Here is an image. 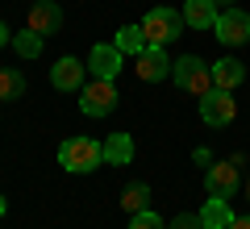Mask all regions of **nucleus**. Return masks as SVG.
Segmentation results:
<instances>
[{
  "instance_id": "dca6fc26",
  "label": "nucleus",
  "mask_w": 250,
  "mask_h": 229,
  "mask_svg": "<svg viewBox=\"0 0 250 229\" xmlns=\"http://www.w3.org/2000/svg\"><path fill=\"white\" fill-rule=\"evenodd\" d=\"M113 46H117L121 54H134V59H138V54L146 50V34H142V25H121V29H117V38H113Z\"/></svg>"
},
{
  "instance_id": "5701e85b",
  "label": "nucleus",
  "mask_w": 250,
  "mask_h": 229,
  "mask_svg": "<svg viewBox=\"0 0 250 229\" xmlns=\"http://www.w3.org/2000/svg\"><path fill=\"white\" fill-rule=\"evenodd\" d=\"M229 229H250V217H233V221H229Z\"/></svg>"
},
{
  "instance_id": "9b49d317",
  "label": "nucleus",
  "mask_w": 250,
  "mask_h": 229,
  "mask_svg": "<svg viewBox=\"0 0 250 229\" xmlns=\"http://www.w3.org/2000/svg\"><path fill=\"white\" fill-rule=\"evenodd\" d=\"M88 71L96 75V80H117V71H121V50H117V46H108V42L92 46V54H88Z\"/></svg>"
},
{
  "instance_id": "20e7f679",
  "label": "nucleus",
  "mask_w": 250,
  "mask_h": 229,
  "mask_svg": "<svg viewBox=\"0 0 250 229\" xmlns=\"http://www.w3.org/2000/svg\"><path fill=\"white\" fill-rule=\"evenodd\" d=\"M213 34H217V42H221V46H246L250 42V13L238 9V4L221 9V13H217Z\"/></svg>"
},
{
  "instance_id": "39448f33",
  "label": "nucleus",
  "mask_w": 250,
  "mask_h": 229,
  "mask_svg": "<svg viewBox=\"0 0 250 229\" xmlns=\"http://www.w3.org/2000/svg\"><path fill=\"white\" fill-rule=\"evenodd\" d=\"M117 88H113V80H92V83H83L80 88V108H83V117H108L117 108Z\"/></svg>"
},
{
  "instance_id": "f3484780",
  "label": "nucleus",
  "mask_w": 250,
  "mask_h": 229,
  "mask_svg": "<svg viewBox=\"0 0 250 229\" xmlns=\"http://www.w3.org/2000/svg\"><path fill=\"white\" fill-rule=\"evenodd\" d=\"M146 204H150V187L138 184V179H134V184H125V192H121V208L129 212V217H134V212H142Z\"/></svg>"
},
{
  "instance_id": "f257e3e1",
  "label": "nucleus",
  "mask_w": 250,
  "mask_h": 229,
  "mask_svg": "<svg viewBox=\"0 0 250 229\" xmlns=\"http://www.w3.org/2000/svg\"><path fill=\"white\" fill-rule=\"evenodd\" d=\"M59 167L71 171V175H88V171L104 167V142L92 138H67L59 146Z\"/></svg>"
},
{
  "instance_id": "f8f14e48",
  "label": "nucleus",
  "mask_w": 250,
  "mask_h": 229,
  "mask_svg": "<svg viewBox=\"0 0 250 229\" xmlns=\"http://www.w3.org/2000/svg\"><path fill=\"white\" fill-rule=\"evenodd\" d=\"M217 0H184V21L192 29H213L217 25Z\"/></svg>"
},
{
  "instance_id": "7ed1b4c3",
  "label": "nucleus",
  "mask_w": 250,
  "mask_h": 229,
  "mask_svg": "<svg viewBox=\"0 0 250 229\" xmlns=\"http://www.w3.org/2000/svg\"><path fill=\"white\" fill-rule=\"evenodd\" d=\"M188 21H184V13H175V9H150L142 17V34H146V46H167V42H175L179 38V29H184Z\"/></svg>"
},
{
  "instance_id": "6ab92c4d",
  "label": "nucleus",
  "mask_w": 250,
  "mask_h": 229,
  "mask_svg": "<svg viewBox=\"0 0 250 229\" xmlns=\"http://www.w3.org/2000/svg\"><path fill=\"white\" fill-rule=\"evenodd\" d=\"M25 92V75L13 67H0V100H17Z\"/></svg>"
},
{
  "instance_id": "a211bd4d",
  "label": "nucleus",
  "mask_w": 250,
  "mask_h": 229,
  "mask_svg": "<svg viewBox=\"0 0 250 229\" xmlns=\"http://www.w3.org/2000/svg\"><path fill=\"white\" fill-rule=\"evenodd\" d=\"M42 46H46V38L42 34H34V29H21V34H13V50L21 54V59H38V54H42Z\"/></svg>"
},
{
  "instance_id": "393cba45",
  "label": "nucleus",
  "mask_w": 250,
  "mask_h": 229,
  "mask_svg": "<svg viewBox=\"0 0 250 229\" xmlns=\"http://www.w3.org/2000/svg\"><path fill=\"white\" fill-rule=\"evenodd\" d=\"M217 4H225V9H229V0H217Z\"/></svg>"
},
{
  "instance_id": "6e6552de",
  "label": "nucleus",
  "mask_w": 250,
  "mask_h": 229,
  "mask_svg": "<svg viewBox=\"0 0 250 229\" xmlns=\"http://www.w3.org/2000/svg\"><path fill=\"white\" fill-rule=\"evenodd\" d=\"M138 80H142V83H159V80H167V75H171V59H167V46H146V50L142 54H138Z\"/></svg>"
},
{
  "instance_id": "423d86ee",
  "label": "nucleus",
  "mask_w": 250,
  "mask_h": 229,
  "mask_svg": "<svg viewBox=\"0 0 250 229\" xmlns=\"http://www.w3.org/2000/svg\"><path fill=\"white\" fill-rule=\"evenodd\" d=\"M238 187H242V171H238V163H208L205 167V192L208 196H221V200H233L238 196Z\"/></svg>"
},
{
  "instance_id": "0eeeda50",
  "label": "nucleus",
  "mask_w": 250,
  "mask_h": 229,
  "mask_svg": "<svg viewBox=\"0 0 250 229\" xmlns=\"http://www.w3.org/2000/svg\"><path fill=\"white\" fill-rule=\"evenodd\" d=\"M233 117H238V104H233V96L225 88H213L208 96H200V121L205 125H217V129H221Z\"/></svg>"
},
{
  "instance_id": "f03ea898",
  "label": "nucleus",
  "mask_w": 250,
  "mask_h": 229,
  "mask_svg": "<svg viewBox=\"0 0 250 229\" xmlns=\"http://www.w3.org/2000/svg\"><path fill=\"white\" fill-rule=\"evenodd\" d=\"M171 80H175V88L192 92V96H208L213 92V62L196 59V54H184V59L171 62Z\"/></svg>"
},
{
  "instance_id": "9d476101",
  "label": "nucleus",
  "mask_w": 250,
  "mask_h": 229,
  "mask_svg": "<svg viewBox=\"0 0 250 229\" xmlns=\"http://www.w3.org/2000/svg\"><path fill=\"white\" fill-rule=\"evenodd\" d=\"M59 25H62V9L59 4H54V0H34V9H29V29L42 34V38H50V34H59Z\"/></svg>"
},
{
  "instance_id": "1a4fd4ad",
  "label": "nucleus",
  "mask_w": 250,
  "mask_h": 229,
  "mask_svg": "<svg viewBox=\"0 0 250 229\" xmlns=\"http://www.w3.org/2000/svg\"><path fill=\"white\" fill-rule=\"evenodd\" d=\"M83 71H88V62H80V59H59L50 67V83L59 92H80L83 88Z\"/></svg>"
},
{
  "instance_id": "412c9836",
  "label": "nucleus",
  "mask_w": 250,
  "mask_h": 229,
  "mask_svg": "<svg viewBox=\"0 0 250 229\" xmlns=\"http://www.w3.org/2000/svg\"><path fill=\"white\" fill-rule=\"evenodd\" d=\"M167 229H205V221H200V212H175Z\"/></svg>"
},
{
  "instance_id": "a878e982",
  "label": "nucleus",
  "mask_w": 250,
  "mask_h": 229,
  "mask_svg": "<svg viewBox=\"0 0 250 229\" xmlns=\"http://www.w3.org/2000/svg\"><path fill=\"white\" fill-rule=\"evenodd\" d=\"M246 196H250V184H246Z\"/></svg>"
},
{
  "instance_id": "ddd939ff",
  "label": "nucleus",
  "mask_w": 250,
  "mask_h": 229,
  "mask_svg": "<svg viewBox=\"0 0 250 229\" xmlns=\"http://www.w3.org/2000/svg\"><path fill=\"white\" fill-rule=\"evenodd\" d=\"M104 163L108 167H129L134 163V138L129 133H108L104 138Z\"/></svg>"
},
{
  "instance_id": "b1692460",
  "label": "nucleus",
  "mask_w": 250,
  "mask_h": 229,
  "mask_svg": "<svg viewBox=\"0 0 250 229\" xmlns=\"http://www.w3.org/2000/svg\"><path fill=\"white\" fill-rule=\"evenodd\" d=\"M4 208H9V200H4V196H0V212H4Z\"/></svg>"
},
{
  "instance_id": "4468645a",
  "label": "nucleus",
  "mask_w": 250,
  "mask_h": 229,
  "mask_svg": "<svg viewBox=\"0 0 250 229\" xmlns=\"http://www.w3.org/2000/svg\"><path fill=\"white\" fill-rule=\"evenodd\" d=\"M242 80H246V67H242L238 59H217V62H213V88L233 92Z\"/></svg>"
},
{
  "instance_id": "4be33fe9",
  "label": "nucleus",
  "mask_w": 250,
  "mask_h": 229,
  "mask_svg": "<svg viewBox=\"0 0 250 229\" xmlns=\"http://www.w3.org/2000/svg\"><path fill=\"white\" fill-rule=\"evenodd\" d=\"M0 46H13V34H9V25L0 21Z\"/></svg>"
},
{
  "instance_id": "2eb2a0df",
  "label": "nucleus",
  "mask_w": 250,
  "mask_h": 229,
  "mask_svg": "<svg viewBox=\"0 0 250 229\" xmlns=\"http://www.w3.org/2000/svg\"><path fill=\"white\" fill-rule=\"evenodd\" d=\"M200 221H205V229H229V221H233L229 200H221V196H208L205 208H200Z\"/></svg>"
},
{
  "instance_id": "aec40b11",
  "label": "nucleus",
  "mask_w": 250,
  "mask_h": 229,
  "mask_svg": "<svg viewBox=\"0 0 250 229\" xmlns=\"http://www.w3.org/2000/svg\"><path fill=\"white\" fill-rule=\"evenodd\" d=\"M129 229H167V221H163L159 212L142 208V212H134V217H129Z\"/></svg>"
}]
</instances>
